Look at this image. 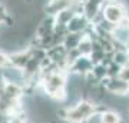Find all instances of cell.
I'll return each instance as SVG.
<instances>
[{"mask_svg": "<svg viewBox=\"0 0 129 123\" xmlns=\"http://www.w3.org/2000/svg\"><path fill=\"white\" fill-rule=\"evenodd\" d=\"M0 95H2V93H0Z\"/></svg>", "mask_w": 129, "mask_h": 123, "instance_id": "16", "label": "cell"}, {"mask_svg": "<svg viewBox=\"0 0 129 123\" xmlns=\"http://www.w3.org/2000/svg\"><path fill=\"white\" fill-rule=\"evenodd\" d=\"M12 62H10V55L7 52L2 50L0 49V70H5V69L10 67Z\"/></svg>", "mask_w": 129, "mask_h": 123, "instance_id": "14", "label": "cell"}, {"mask_svg": "<svg viewBox=\"0 0 129 123\" xmlns=\"http://www.w3.org/2000/svg\"><path fill=\"white\" fill-rule=\"evenodd\" d=\"M120 70H122V66L115 62L108 64V77H119Z\"/></svg>", "mask_w": 129, "mask_h": 123, "instance_id": "13", "label": "cell"}, {"mask_svg": "<svg viewBox=\"0 0 129 123\" xmlns=\"http://www.w3.org/2000/svg\"><path fill=\"white\" fill-rule=\"evenodd\" d=\"M96 114V103L83 99L72 107H66L64 122L68 123H86Z\"/></svg>", "mask_w": 129, "mask_h": 123, "instance_id": "2", "label": "cell"}, {"mask_svg": "<svg viewBox=\"0 0 129 123\" xmlns=\"http://www.w3.org/2000/svg\"><path fill=\"white\" fill-rule=\"evenodd\" d=\"M101 85L111 95H115V96L129 95V83L122 80L120 77H106L105 80L101 82Z\"/></svg>", "mask_w": 129, "mask_h": 123, "instance_id": "4", "label": "cell"}, {"mask_svg": "<svg viewBox=\"0 0 129 123\" xmlns=\"http://www.w3.org/2000/svg\"><path fill=\"white\" fill-rule=\"evenodd\" d=\"M90 27H92V22H90L85 14H76V16L70 20L69 24H68V32L69 33H83V34H86Z\"/></svg>", "mask_w": 129, "mask_h": 123, "instance_id": "6", "label": "cell"}, {"mask_svg": "<svg viewBox=\"0 0 129 123\" xmlns=\"http://www.w3.org/2000/svg\"><path fill=\"white\" fill-rule=\"evenodd\" d=\"M79 53H80V56H90L93 52V40L92 37L88 36V34H85V37L82 39V42H80V45H79L78 47Z\"/></svg>", "mask_w": 129, "mask_h": 123, "instance_id": "12", "label": "cell"}, {"mask_svg": "<svg viewBox=\"0 0 129 123\" xmlns=\"http://www.w3.org/2000/svg\"><path fill=\"white\" fill-rule=\"evenodd\" d=\"M42 92L50 100L63 102L66 97V86H68V73L52 72L47 74H40Z\"/></svg>", "mask_w": 129, "mask_h": 123, "instance_id": "1", "label": "cell"}, {"mask_svg": "<svg viewBox=\"0 0 129 123\" xmlns=\"http://www.w3.org/2000/svg\"><path fill=\"white\" fill-rule=\"evenodd\" d=\"M102 13H103V19L106 22L112 23L118 26L125 17H128V7L123 2L120 0H109L103 5V9H102Z\"/></svg>", "mask_w": 129, "mask_h": 123, "instance_id": "3", "label": "cell"}, {"mask_svg": "<svg viewBox=\"0 0 129 123\" xmlns=\"http://www.w3.org/2000/svg\"><path fill=\"white\" fill-rule=\"evenodd\" d=\"M90 76L93 77V80L98 83H101L102 80H105L108 77V66L103 63H98V64H93V69L92 72L89 73Z\"/></svg>", "mask_w": 129, "mask_h": 123, "instance_id": "10", "label": "cell"}, {"mask_svg": "<svg viewBox=\"0 0 129 123\" xmlns=\"http://www.w3.org/2000/svg\"><path fill=\"white\" fill-rule=\"evenodd\" d=\"M83 37H85V34H83V33H69L68 36L64 37V40H63L64 49H66L68 52L78 49Z\"/></svg>", "mask_w": 129, "mask_h": 123, "instance_id": "8", "label": "cell"}, {"mask_svg": "<svg viewBox=\"0 0 129 123\" xmlns=\"http://www.w3.org/2000/svg\"><path fill=\"white\" fill-rule=\"evenodd\" d=\"M99 119H101V123H122L120 113H118L116 110L112 109H108L106 112L99 114Z\"/></svg>", "mask_w": 129, "mask_h": 123, "instance_id": "11", "label": "cell"}, {"mask_svg": "<svg viewBox=\"0 0 129 123\" xmlns=\"http://www.w3.org/2000/svg\"><path fill=\"white\" fill-rule=\"evenodd\" d=\"M76 16V12L73 9H66V10H62L55 16V20H56V24L57 26H66L70 23V20Z\"/></svg>", "mask_w": 129, "mask_h": 123, "instance_id": "9", "label": "cell"}, {"mask_svg": "<svg viewBox=\"0 0 129 123\" xmlns=\"http://www.w3.org/2000/svg\"><path fill=\"white\" fill-rule=\"evenodd\" d=\"M119 77L122 79V80H125V82L129 83V64H126V66H123V67H122Z\"/></svg>", "mask_w": 129, "mask_h": 123, "instance_id": "15", "label": "cell"}, {"mask_svg": "<svg viewBox=\"0 0 129 123\" xmlns=\"http://www.w3.org/2000/svg\"><path fill=\"white\" fill-rule=\"evenodd\" d=\"M33 57L32 53V47H26V49H22V50H16L13 53H10V62H12V66L16 69H20L23 70L27 63L30 62V59Z\"/></svg>", "mask_w": 129, "mask_h": 123, "instance_id": "5", "label": "cell"}, {"mask_svg": "<svg viewBox=\"0 0 129 123\" xmlns=\"http://www.w3.org/2000/svg\"><path fill=\"white\" fill-rule=\"evenodd\" d=\"M93 69V63L89 56H80L78 60H75V63L70 66L69 73H76L80 76H86L92 72Z\"/></svg>", "mask_w": 129, "mask_h": 123, "instance_id": "7", "label": "cell"}]
</instances>
